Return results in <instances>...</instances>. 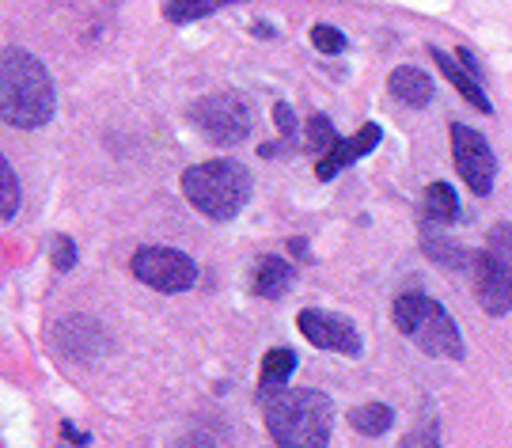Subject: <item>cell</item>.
<instances>
[{
    "label": "cell",
    "mask_w": 512,
    "mask_h": 448,
    "mask_svg": "<svg viewBox=\"0 0 512 448\" xmlns=\"http://www.w3.org/2000/svg\"><path fill=\"white\" fill-rule=\"evenodd\" d=\"M296 373V354L289 346H277L270 354L262 357V376H258V395H262V403L270 399V395L285 392V384H289V376Z\"/></svg>",
    "instance_id": "obj_13"
},
{
    "label": "cell",
    "mask_w": 512,
    "mask_h": 448,
    "mask_svg": "<svg viewBox=\"0 0 512 448\" xmlns=\"http://www.w3.org/2000/svg\"><path fill=\"white\" fill-rule=\"evenodd\" d=\"M251 171L236 160H209L183 171V194L186 202L198 209L209 221H232L239 209L251 202Z\"/></svg>",
    "instance_id": "obj_3"
},
{
    "label": "cell",
    "mask_w": 512,
    "mask_h": 448,
    "mask_svg": "<svg viewBox=\"0 0 512 448\" xmlns=\"http://www.w3.org/2000/svg\"><path fill=\"white\" fill-rule=\"evenodd\" d=\"M54 247H57V251H54V266H57V270H69V266L76 262V243L69 240V236H57Z\"/></svg>",
    "instance_id": "obj_22"
},
{
    "label": "cell",
    "mask_w": 512,
    "mask_h": 448,
    "mask_svg": "<svg viewBox=\"0 0 512 448\" xmlns=\"http://www.w3.org/2000/svg\"><path fill=\"white\" fill-rule=\"evenodd\" d=\"M433 61L440 65V73H444V80H448V84H452V88H456V92L463 95V99H467V103H471L475 111L494 114V103L486 99V92H482V84H478V76L471 73V69H463V65H459V57L444 54V50H437V46H433Z\"/></svg>",
    "instance_id": "obj_11"
},
{
    "label": "cell",
    "mask_w": 512,
    "mask_h": 448,
    "mask_svg": "<svg viewBox=\"0 0 512 448\" xmlns=\"http://www.w3.org/2000/svg\"><path fill=\"white\" fill-rule=\"evenodd\" d=\"M289 285H293V266H289V262L277 259V255L258 259L255 278H251V289H255L258 297H266V300L285 297V293H289Z\"/></svg>",
    "instance_id": "obj_14"
},
{
    "label": "cell",
    "mask_w": 512,
    "mask_h": 448,
    "mask_svg": "<svg viewBox=\"0 0 512 448\" xmlns=\"http://www.w3.org/2000/svg\"><path fill=\"white\" fill-rule=\"evenodd\" d=\"M456 57H459V61H463V65H467V69H471V73H475V76L482 73V69H478V61H475V54H471V50H459Z\"/></svg>",
    "instance_id": "obj_24"
},
{
    "label": "cell",
    "mask_w": 512,
    "mask_h": 448,
    "mask_svg": "<svg viewBox=\"0 0 512 448\" xmlns=\"http://www.w3.org/2000/svg\"><path fill=\"white\" fill-rule=\"evenodd\" d=\"M387 88H391L395 99H403L406 107H429L433 95H437L433 76L425 73V69H414V65H399L391 73V80H387Z\"/></svg>",
    "instance_id": "obj_12"
},
{
    "label": "cell",
    "mask_w": 512,
    "mask_h": 448,
    "mask_svg": "<svg viewBox=\"0 0 512 448\" xmlns=\"http://www.w3.org/2000/svg\"><path fill=\"white\" fill-rule=\"evenodd\" d=\"M228 4H243V0H167L164 4V16L171 23H194V19H205L228 8Z\"/></svg>",
    "instance_id": "obj_17"
},
{
    "label": "cell",
    "mask_w": 512,
    "mask_h": 448,
    "mask_svg": "<svg viewBox=\"0 0 512 448\" xmlns=\"http://www.w3.org/2000/svg\"><path fill=\"white\" fill-rule=\"evenodd\" d=\"M296 327H300V335L308 338L311 346H319V350H334V354H346V357L361 354V335H357V327H353L349 319L334 316V312L304 308V312L296 316Z\"/></svg>",
    "instance_id": "obj_9"
},
{
    "label": "cell",
    "mask_w": 512,
    "mask_h": 448,
    "mask_svg": "<svg viewBox=\"0 0 512 448\" xmlns=\"http://www.w3.org/2000/svg\"><path fill=\"white\" fill-rule=\"evenodd\" d=\"M452 156H456L459 179L471 187V194L486 198L494 190V179H497V160H494V149L486 145V137L478 130H471V126L456 122L452 126Z\"/></svg>",
    "instance_id": "obj_8"
},
{
    "label": "cell",
    "mask_w": 512,
    "mask_h": 448,
    "mask_svg": "<svg viewBox=\"0 0 512 448\" xmlns=\"http://www.w3.org/2000/svg\"><path fill=\"white\" fill-rule=\"evenodd\" d=\"M380 137H384V130H380L376 122L361 126L353 137H338V141L319 156V164H315V179H323V183H327V179H334V175H342L349 164H357L361 156H368V152L376 149V145H380Z\"/></svg>",
    "instance_id": "obj_10"
},
{
    "label": "cell",
    "mask_w": 512,
    "mask_h": 448,
    "mask_svg": "<svg viewBox=\"0 0 512 448\" xmlns=\"http://www.w3.org/2000/svg\"><path fill=\"white\" fill-rule=\"evenodd\" d=\"M330 426L334 403L315 388H293L266 399V430L277 448H327Z\"/></svg>",
    "instance_id": "obj_2"
},
{
    "label": "cell",
    "mask_w": 512,
    "mask_h": 448,
    "mask_svg": "<svg viewBox=\"0 0 512 448\" xmlns=\"http://www.w3.org/2000/svg\"><path fill=\"white\" fill-rule=\"evenodd\" d=\"M54 107L57 95L46 65L19 46L0 50V122L16 130H42L54 118Z\"/></svg>",
    "instance_id": "obj_1"
},
{
    "label": "cell",
    "mask_w": 512,
    "mask_h": 448,
    "mask_svg": "<svg viewBox=\"0 0 512 448\" xmlns=\"http://www.w3.org/2000/svg\"><path fill=\"white\" fill-rule=\"evenodd\" d=\"M391 422H395V411L387 407V403H361V407H353L349 411V426L357 433H365V437H380V433L391 430Z\"/></svg>",
    "instance_id": "obj_16"
},
{
    "label": "cell",
    "mask_w": 512,
    "mask_h": 448,
    "mask_svg": "<svg viewBox=\"0 0 512 448\" xmlns=\"http://www.w3.org/2000/svg\"><path fill=\"white\" fill-rule=\"evenodd\" d=\"M129 266H133V278L145 281L156 293H186L198 281L194 259L186 251H175V247H141Z\"/></svg>",
    "instance_id": "obj_7"
},
{
    "label": "cell",
    "mask_w": 512,
    "mask_h": 448,
    "mask_svg": "<svg viewBox=\"0 0 512 448\" xmlns=\"http://www.w3.org/2000/svg\"><path fill=\"white\" fill-rule=\"evenodd\" d=\"M274 122H277V130L285 133V137H296V114H293V107H289V103H277Z\"/></svg>",
    "instance_id": "obj_23"
},
{
    "label": "cell",
    "mask_w": 512,
    "mask_h": 448,
    "mask_svg": "<svg viewBox=\"0 0 512 448\" xmlns=\"http://www.w3.org/2000/svg\"><path fill=\"white\" fill-rule=\"evenodd\" d=\"M421 217L429 224H452L459 217V198L448 183H433L425 190V202H421Z\"/></svg>",
    "instance_id": "obj_15"
},
{
    "label": "cell",
    "mask_w": 512,
    "mask_h": 448,
    "mask_svg": "<svg viewBox=\"0 0 512 448\" xmlns=\"http://www.w3.org/2000/svg\"><path fill=\"white\" fill-rule=\"evenodd\" d=\"M19 213V179L12 164L4 160V152H0V221H12Z\"/></svg>",
    "instance_id": "obj_18"
},
{
    "label": "cell",
    "mask_w": 512,
    "mask_h": 448,
    "mask_svg": "<svg viewBox=\"0 0 512 448\" xmlns=\"http://www.w3.org/2000/svg\"><path fill=\"white\" fill-rule=\"evenodd\" d=\"M475 297L490 316L512 312V224H497L475 255Z\"/></svg>",
    "instance_id": "obj_5"
},
{
    "label": "cell",
    "mask_w": 512,
    "mask_h": 448,
    "mask_svg": "<svg viewBox=\"0 0 512 448\" xmlns=\"http://www.w3.org/2000/svg\"><path fill=\"white\" fill-rule=\"evenodd\" d=\"M395 327L403 331L421 354L444 357V361H459L463 357V338H459L456 319L448 316L433 297L425 293H403L391 308Z\"/></svg>",
    "instance_id": "obj_4"
},
{
    "label": "cell",
    "mask_w": 512,
    "mask_h": 448,
    "mask_svg": "<svg viewBox=\"0 0 512 448\" xmlns=\"http://www.w3.org/2000/svg\"><path fill=\"white\" fill-rule=\"evenodd\" d=\"M311 46L319 50V54H342L349 46V38L338 31V27H330V23H315L311 27Z\"/></svg>",
    "instance_id": "obj_20"
},
{
    "label": "cell",
    "mask_w": 512,
    "mask_h": 448,
    "mask_svg": "<svg viewBox=\"0 0 512 448\" xmlns=\"http://www.w3.org/2000/svg\"><path fill=\"white\" fill-rule=\"evenodd\" d=\"M399 448H440L437 426H433V422H418V426L399 441Z\"/></svg>",
    "instance_id": "obj_21"
},
{
    "label": "cell",
    "mask_w": 512,
    "mask_h": 448,
    "mask_svg": "<svg viewBox=\"0 0 512 448\" xmlns=\"http://www.w3.org/2000/svg\"><path fill=\"white\" fill-rule=\"evenodd\" d=\"M334 141H338V133H334L327 114H311L308 118V149L315 152V156H323Z\"/></svg>",
    "instance_id": "obj_19"
},
{
    "label": "cell",
    "mask_w": 512,
    "mask_h": 448,
    "mask_svg": "<svg viewBox=\"0 0 512 448\" xmlns=\"http://www.w3.org/2000/svg\"><path fill=\"white\" fill-rule=\"evenodd\" d=\"M190 122L213 141V145H239L251 133V107L232 92L202 95L190 107Z\"/></svg>",
    "instance_id": "obj_6"
}]
</instances>
